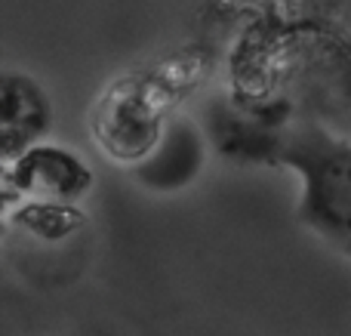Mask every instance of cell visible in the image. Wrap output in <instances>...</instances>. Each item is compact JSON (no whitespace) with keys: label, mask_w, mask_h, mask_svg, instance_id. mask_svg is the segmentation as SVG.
Returning <instances> with one entry per match:
<instances>
[{"label":"cell","mask_w":351,"mask_h":336,"mask_svg":"<svg viewBox=\"0 0 351 336\" xmlns=\"http://www.w3.org/2000/svg\"><path fill=\"white\" fill-rule=\"evenodd\" d=\"M204 80V62L176 56L145 71H130L99 90L90 105V133L105 158L139 167L164 139L182 99Z\"/></svg>","instance_id":"cell-1"},{"label":"cell","mask_w":351,"mask_h":336,"mask_svg":"<svg viewBox=\"0 0 351 336\" xmlns=\"http://www.w3.org/2000/svg\"><path fill=\"white\" fill-rule=\"evenodd\" d=\"M271 164L293 170L302 182L299 226L351 259V139L333 136L321 123L290 121Z\"/></svg>","instance_id":"cell-2"},{"label":"cell","mask_w":351,"mask_h":336,"mask_svg":"<svg viewBox=\"0 0 351 336\" xmlns=\"http://www.w3.org/2000/svg\"><path fill=\"white\" fill-rule=\"evenodd\" d=\"M3 201L84 204L93 195L96 173L84 154L59 142H37L19 158L0 164Z\"/></svg>","instance_id":"cell-3"},{"label":"cell","mask_w":351,"mask_h":336,"mask_svg":"<svg viewBox=\"0 0 351 336\" xmlns=\"http://www.w3.org/2000/svg\"><path fill=\"white\" fill-rule=\"evenodd\" d=\"M56 111L49 93L25 71L0 77V164L19 158L53 133Z\"/></svg>","instance_id":"cell-4"},{"label":"cell","mask_w":351,"mask_h":336,"mask_svg":"<svg viewBox=\"0 0 351 336\" xmlns=\"http://www.w3.org/2000/svg\"><path fill=\"white\" fill-rule=\"evenodd\" d=\"M206 158V136L191 117L176 115L164 139L152 154L133 167V179L148 191H182L200 176Z\"/></svg>","instance_id":"cell-5"},{"label":"cell","mask_w":351,"mask_h":336,"mask_svg":"<svg viewBox=\"0 0 351 336\" xmlns=\"http://www.w3.org/2000/svg\"><path fill=\"white\" fill-rule=\"evenodd\" d=\"M86 210L80 204L56 201H3V226L25 232L40 244H65L86 228Z\"/></svg>","instance_id":"cell-6"}]
</instances>
